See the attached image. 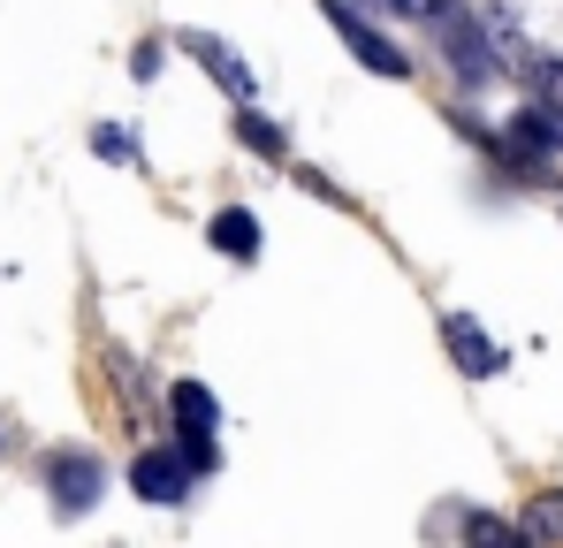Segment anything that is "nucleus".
<instances>
[{"mask_svg":"<svg viewBox=\"0 0 563 548\" xmlns=\"http://www.w3.org/2000/svg\"><path fill=\"white\" fill-rule=\"evenodd\" d=\"M320 15H328V31H335V39H343V46L358 54V69H374V77H388V85H404V77H411L404 46H396L388 31H374V23H366V15H358L351 0H320Z\"/></svg>","mask_w":563,"mask_h":548,"instance_id":"obj_1","label":"nucleus"},{"mask_svg":"<svg viewBox=\"0 0 563 548\" xmlns=\"http://www.w3.org/2000/svg\"><path fill=\"white\" fill-rule=\"evenodd\" d=\"M168 412H176V427H184V464L190 472H213L221 464V450H213V427H221V404H213V388L206 381H176L168 388Z\"/></svg>","mask_w":563,"mask_h":548,"instance_id":"obj_2","label":"nucleus"},{"mask_svg":"<svg viewBox=\"0 0 563 548\" xmlns=\"http://www.w3.org/2000/svg\"><path fill=\"white\" fill-rule=\"evenodd\" d=\"M99 487H107V464H99L92 450H54L46 457V495H54L62 518H85L99 503Z\"/></svg>","mask_w":563,"mask_h":548,"instance_id":"obj_3","label":"nucleus"},{"mask_svg":"<svg viewBox=\"0 0 563 548\" xmlns=\"http://www.w3.org/2000/svg\"><path fill=\"white\" fill-rule=\"evenodd\" d=\"M442 343H450V359L465 381H487V373H503V343L472 320V313H442Z\"/></svg>","mask_w":563,"mask_h":548,"instance_id":"obj_4","label":"nucleus"},{"mask_svg":"<svg viewBox=\"0 0 563 548\" xmlns=\"http://www.w3.org/2000/svg\"><path fill=\"white\" fill-rule=\"evenodd\" d=\"M184 54H190V62H198V69H206L221 91H229L236 107H252V69L236 62V46H229V39H213V31H184Z\"/></svg>","mask_w":563,"mask_h":548,"instance_id":"obj_5","label":"nucleus"},{"mask_svg":"<svg viewBox=\"0 0 563 548\" xmlns=\"http://www.w3.org/2000/svg\"><path fill=\"white\" fill-rule=\"evenodd\" d=\"M130 487H137L145 503H184V495H190V464H184V450H145L137 464H130Z\"/></svg>","mask_w":563,"mask_h":548,"instance_id":"obj_6","label":"nucleus"},{"mask_svg":"<svg viewBox=\"0 0 563 548\" xmlns=\"http://www.w3.org/2000/svg\"><path fill=\"white\" fill-rule=\"evenodd\" d=\"M442 46H450V62H457V77H487V69H503L495 62V31H479L472 15H442Z\"/></svg>","mask_w":563,"mask_h":548,"instance_id":"obj_7","label":"nucleus"},{"mask_svg":"<svg viewBox=\"0 0 563 548\" xmlns=\"http://www.w3.org/2000/svg\"><path fill=\"white\" fill-rule=\"evenodd\" d=\"M206 244H213L221 260L252 267V260H260V213H244V206H221V213L206 221Z\"/></svg>","mask_w":563,"mask_h":548,"instance_id":"obj_8","label":"nucleus"},{"mask_svg":"<svg viewBox=\"0 0 563 548\" xmlns=\"http://www.w3.org/2000/svg\"><path fill=\"white\" fill-rule=\"evenodd\" d=\"M556 145H563V130L541 114V107L510 114V130H503V153H510V161H541V153H556Z\"/></svg>","mask_w":563,"mask_h":548,"instance_id":"obj_9","label":"nucleus"},{"mask_svg":"<svg viewBox=\"0 0 563 548\" xmlns=\"http://www.w3.org/2000/svg\"><path fill=\"white\" fill-rule=\"evenodd\" d=\"M526 534H533V548H563V487L526 503Z\"/></svg>","mask_w":563,"mask_h":548,"instance_id":"obj_10","label":"nucleus"},{"mask_svg":"<svg viewBox=\"0 0 563 548\" xmlns=\"http://www.w3.org/2000/svg\"><path fill=\"white\" fill-rule=\"evenodd\" d=\"M465 548H533V534H526V526H510V518L472 511V518H465Z\"/></svg>","mask_w":563,"mask_h":548,"instance_id":"obj_11","label":"nucleus"},{"mask_svg":"<svg viewBox=\"0 0 563 548\" xmlns=\"http://www.w3.org/2000/svg\"><path fill=\"white\" fill-rule=\"evenodd\" d=\"M518 69H526V85L541 91V114L563 130V62H518Z\"/></svg>","mask_w":563,"mask_h":548,"instance_id":"obj_12","label":"nucleus"},{"mask_svg":"<svg viewBox=\"0 0 563 548\" xmlns=\"http://www.w3.org/2000/svg\"><path fill=\"white\" fill-rule=\"evenodd\" d=\"M236 138H244L252 153L282 161V130H275V114H260V107H236Z\"/></svg>","mask_w":563,"mask_h":548,"instance_id":"obj_13","label":"nucleus"},{"mask_svg":"<svg viewBox=\"0 0 563 548\" xmlns=\"http://www.w3.org/2000/svg\"><path fill=\"white\" fill-rule=\"evenodd\" d=\"M92 153L99 161H137V145H130L122 130H92Z\"/></svg>","mask_w":563,"mask_h":548,"instance_id":"obj_14","label":"nucleus"},{"mask_svg":"<svg viewBox=\"0 0 563 548\" xmlns=\"http://www.w3.org/2000/svg\"><path fill=\"white\" fill-rule=\"evenodd\" d=\"M380 8H396V15H427V0H380Z\"/></svg>","mask_w":563,"mask_h":548,"instance_id":"obj_15","label":"nucleus"}]
</instances>
